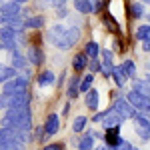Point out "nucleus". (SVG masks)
<instances>
[{
  "label": "nucleus",
  "mask_w": 150,
  "mask_h": 150,
  "mask_svg": "<svg viewBox=\"0 0 150 150\" xmlns=\"http://www.w3.org/2000/svg\"><path fill=\"white\" fill-rule=\"evenodd\" d=\"M146 18H148V24H150V14H148V16H146Z\"/></svg>",
  "instance_id": "46"
},
{
  "label": "nucleus",
  "mask_w": 150,
  "mask_h": 150,
  "mask_svg": "<svg viewBox=\"0 0 150 150\" xmlns=\"http://www.w3.org/2000/svg\"><path fill=\"white\" fill-rule=\"evenodd\" d=\"M42 150H64V146H62L60 142H50L46 146H42Z\"/></svg>",
  "instance_id": "35"
},
{
  "label": "nucleus",
  "mask_w": 150,
  "mask_h": 150,
  "mask_svg": "<svg viewBox=\"0 0 150 150\" xmlns=\"http://www.w3.org/2000/svg\"><path fill=\"white\" fill-rule=\"evenodd\" d=\"M142 50H144V52H150V40L142 42Z\"/></svg>",
  "instance_id": "41"
},
{
  "label": "nucleus",
  "mask_w": 150,
  "mask_h": 150,
  "mask_svg": "<svg viewBox=\"0 0 150 150\" xmlns=\"http://www.w3.org/2000/svg\"><path fill=\"white\" fill-rule=\"evenodd\" d=\"M120 126H114V128H106L104 130V144L110 146V148H116L118 142H120Z\"/></svg>",
  "instance_id": "13"
},
{
  "label": "nucleus",
  "mask_w": 150,
  "mask_h": 150,
  "mask_svg": "<svg viewBox=\"0 0 150 150\" xmlns=\"http://www.w3.org/2000/svg\"><path fill=\"white\" fill-rule=\"evenodd\" d=\"M16 74H18V72H16V70L12 68L10 64H2V62H0V84L8 82L10 78H14Z\"/></svg>",
  "instance_id": "23"
},
{
  "label": "nucleus",
  "mask_w": 150,
  "mask_h": 150,
  "mask_svg": "<svg viewBox=\"0 0 150 150\" xmlns=\"http://www.w3.org/2000/svg\"><path fill=\"white\" fill-rule=\"evenodd\" d=\"M0 126H12L22 132H32V110L30 106H20V108H8L4 110V116L0 120Z\"/></svg>",
  "instance_id": "1"
},
{
  "label": "nucleus",
  "mask_w": 150,
  "mask_h": 150,
  "mask_svg": "<svg viewBox=\"0 0 150 150\" xmlns=\"http://www.w3.org/2000/svg\"><path fill=\"white\" fill-rule=\"evenodd\" d=\"M88 68H90V74H96V72H100V60L98 58H94L88 62Z\"/></svg>",
  "instance_id": "33"
},
{
  "label": "nucleus",
  "mask_w": 150,
  "mask_h": 150,
  "mask_svg": "<svg viewBox=\"0 0 150 150\" xmlns=\"http://www.w3.org/2000/svg\"><path fill=\"white\" fill-rule=\"evenodd\" d=\"M110 76L114 78V84L118 86V88H122V86L126 84V80H128L126 76L122 74V70H120V66H114V70H112V74H110Z\"/></svg>",
  "instance_id": "26"
},
{
  "label": "nucleus",
  "mask_w": 150,
  "mask_h": 150,
  "mask_svg": "<svg viewBox=\"0 0 150 150\" xmlns=\"http://www.w3.org/2000/svg\"><path fill=\"white\" fill-rule=\"evenodd\" d=\"M8 62H10V66L16 70L18 74H26L28 78L32 76V74H30V70H28L30 64H28V60H26V54H24L20 48H14V50L8 52Z\"/></svg>",
  "instance_id": "5"
},
{
  "label": "nucleus",
  "mask_w": 150,
  "mask_h": 150,
  "mask_svg": "<svg viewBox=\"0 0 150 150\" xmlns=\"http://www.w3.org/2000/svg\"><path fill=\"white\" fill-rule=\"evenodd\" d=\"M72 4H74V10L78 14H92L90 0H72Z\"/></svg>",
  "instance_id": "24"
},
{
  "label": "nucleus",
  "mask_w": 150,
  "mask_h": 150,
  "mask_svg": "<svg viewBox=\"0 0 150 150\" xmlns=\"http://www.w3.org/2000/svg\"><path fill=\"white\" fill-rule=\"evenodd\" d=\"M66 32H68L70 46H74V44L80 40V28H78V26H68V28H66Z\"/></svg>",
  "instance_id": "29"
},
{
  "label": "nucleus",
  "mask_w": 150,
  "mask_h": 150,
  "mask_svg": "<svg viewBox=\"0 0 150 150\" xmlns=\"http://www.w3.org/2000/svg\"><path fill=\"white\" fill-rule=\"evenodd\" d=\"M104 116H106V110H104V112H98V114H94L92 116V122H102Z\"/></svg>",
  "instance_id": "39"
},
{
  "label": "nucleus",
  "mask_w": 150,
  "mask_h": 150,
  "mask_svg": "<svg viewBox=\"0 0 150 150\" xmlns=\"http://www.w3.org/2000/svg\"><path fill=\"white\" fill-rule=\"evenodd\" d=\"M100 56H102V60H100V72H102L104 76H110L112 70H114V62H112L114 52L104 48V50H100Z\"/></svg>",
  "instance_id": "10"
},
{
  "label": "nucleus",
  "mask_w": 150,
  "mask_h": 150,
  "mask_svg": "<svg viewBox=\"0 0 150 150\" xmlns=\"http://www.w3.org/2000/svg\"><path fill=\"white\" fill-rule=\"evenodd\" d=\"M42 128H44V132H46V138L56 136L58 132H60V116H58V112H50V114L46 116Z\"/></svg>",
  "instance_id": "9"
},
{
  "label": "nucleus",
  "mask_w": 150,
  "mask_h": 150,
  "mask_svg": "<svg viewBox=\"0 0 150 150\" xmlns=\"http://www.w3.org/2000/svg\"><path fill=\"white\" fill-rule=\"evenodd\" d=\"M46 4H48V0H46Z\"/></svg>",
  "instance_id": "47"
},
{
  "label": "nucleus",
  "mask_w": 150,
  "mask_h": 150,
  "mask_svg": "<svg viewBox=\"0 0 150 150\" xmlns=\"http://www.w3.org/2000/svg\"><path fill=\"white\" fill-rule=\"evenodd\" d=\"M102 20H104V24H108V26H110V28H112L114 32H116V30H118V24H116L114 20H112V18L108 16V14H104V18H102Z\"/></svg>",
  "instance_id": "36"
},
{
  "label": "nucleus",
  "mask_w": 150,
  "mask_h": 150,
  "mask_svg": "<svg viewBox=\"0 0 150 150\" xmlns=\"http://www.w3.org/2000/svg\"><path fill=\"white\" fill-rule=\"evenodd\" d=\"M26 60H28V64L30 66H34V68H38V66H42L44 64V50H42V46H38V44H28V48H26Z\"/></svg>",
  "instance_id": "7"
},
{
  "label": "nucleus",
  "mask_w": 150,
  "mask_h": 150,
  "mask_svg": "<svg viewBox=\"0 0 150 150\" xmlns=\"http://www.w3.org/2000/svg\"><path fill=\"white\" fill-rule=\"evenodd\" d=\"M88 62H90V60H88V56H86L84 52H76L70 66H72V70H74L76 74H80V72H84V70L88 68Z\"/></svg>",
  "instance_id": "14"
},
{
  "label": "nucleus",
  "mask_w": 150,
  "mask_h": 150,
  "mask_svg": "<svg viewBox=\"0 0 150 150\" xmlns=\"http://www.w3.org/2000/svg\"><path fill=\"white\" fill-rule=\"evenodd\" d=\"M120 124H122L120 116L116 114L112 108H108L106 110V116H104V120H102V128L106 130V128H114V126H120Z\"/></svg>",
  "instance_id": "18"
},
{
  "label": "nucleus",
  "mask_w": 150,
  "mask_h": 150,
  "mask_svg": "<svg viewBox=\"0 0 150 150\" xmlns=\"http://www.w3.org/2000/svg\"><path fill=\"white\" fill-rule=\"evenodd\" d=\"M68 112H70V102H66L64 108H62V114H68Z\"/></svg>",
  "instance_id": "42"
},
{
  "label": "nucleus",
  "mask_w": 150,
  "mask_h": 150,
  "mask_svg": "<svg viewBox=\"0 0 150 150\" xmlns=\"http://www.w3.org/2000/svg\"><path fill=\"white\" fill-rule=\"evenodd\" d=\"M44 14H32V16H24V30H42L44 28Z\"/></svg>",
  "instance_id": "12"
},
{
  "label": "nucleus",
  "mask_w": 150,
  "mask_h": 150,
  "mask_svg": "<svg viewBox=\"0 0 150 150\" xmlns=\"http://www.w3.org/2000/svg\"><path fill=\"white\" fill-rule=\"evenodd\" d=\"M0 150H4V140L0 138Z\"/></svg>",
  "instance_id": "44"
},
{
  "label": "nucleus",
  "mask_w": 150,
  "mask_h": 150,
  "mask_svg": "<svg viewBox=\"0 0 150 150\" xmlns=\"http://www.w3.org/2000/svg\"><path fill=\"white\" fill-rule=\"evenodd\" d=\"M92 82H94V74H86L84 78H80V94H84V92H88L90 88H92Z\"/></svg>",
  "instance_id": "30"
},
{
  "label": "nucleus",
  "mask_w": 150,
  "mask_h": 150,
  "mask_svg": "<svg viewBox=\"0 0 150 150\" xmlns=\"http://www.w3.org/2000/svg\"><path fill=\"white\" fill-rule=\"evenodd\" d=\"M62 4H66V0H48V6H52V8H58Z\"/></svg>",
  "instance_id": "38"
},
{
  "label": "nucleus",
  "mask_w": 150,
  "mask_h": 150,
  "mask_svg": "<svg viewBox=\"0 0 150 150\" xmlns=\"http://www.w3.org/2000/svg\"><path fill=\"white\" fill-rule=\"evenodd\" d=\"M120 70H122V74H124L126 78H134V76H136V64H134L132 60H124V62L120 64Z\"/></svg>",
  "instance_id": "25"
},
{
  "label": "nucleus",
  "mask_w": 150,
  "mask_h": 150,
  "mask_svg": "<svg viewBox=\"0 0 150 150\" xmlns=\"http://www.w3.org/2000/svg\"><path fill=\"white\" fill-rule=\"evenodd\" d=\"M36 84H38L40 88L54 86V84H56V76H54V72H52V70H42V72H38V76H36Z\"/></svg>",
  "instance_id": "15"
},
{
  "label": "nucleus",
  "mask_w": 150,
  "mask_h": 150,
  "mask_svg": "<svg viewBox=\"0 0 150 150\" xmlns=\"http://www.w3.org/2000/svg\"><path fill=\"white\" fill-rule=\"evenodd\" d=\"M132 90L150 100V84L146 82V78H144V80H132Z\"/></svg>",
  "instance_id": "20"
},
{
  "label": "nucleus",
  "mask_w": 150,
  "mask_h": 150,
  "mask_svg": "<svg viewBox=\"0 0 150 150\" xmlns=\"http://www.w3.org/2000/svg\"><path fill=\"white\" fill-rule=\"evenodd\" d=\"M114 150H138V148H134V146H132V144H130V142H128V140H120V142H118V146H116Z\"/></svg>",
  "instance_id": "32"
},
{
  "label": "nucleus",
  "mask_w": 150,
  "mask_h": 150,
  "mask_svg": "<svg viewBox=\"0 0 150 150\" xmlns=\"http://www.w3.org/2000/svg\"><path fill=\"white\" fill-rule=\"evenodd\" d=\"M132 120H134V132L138 134V138L150 140V120H148V118L136 114Z\"/></svg>",
  "instance_id": "8"
},
{
  "label": "nucleus",
  "mask_w": 150,
  "mask_h": 150,
  "mask_svg": "<svg viewBox=\"0 0 150 150\" xmlns=\"http://www.w3.org/2000/svg\"><path fill=\"white\" fill-rule=\"evenodd\" d=\"M110 108L120 116V120H122V122H124V120H132V118L136 116V110H134V108H132V104L126 100V96H118V98H114V102H112Z\"/></svg>",
  "instance_id": "6"
},
{
  "label": "nucleus",
  "mask_w": 150,
  "mask_h": 150,
  "mask_svg": "<svg viewBox=\"0 0 150 150\" xmlns=\"http://www.w3.org/2000/svg\"><path fill=\"white\" fill-rule=\"evenodd\" d=\"M104 2H106V0H90V6H92V14H98V12H102Z\"/></svg>",
  "instance_id": "31"
},
{
  "label": "nucleus",
  "mask_w": 150,
  "mask_h": 150,
  "mask_svg": "<svg viewBox=\"0 0 150 150\" xmlns=\"http://www.w3.org/2000/svg\"><path fill=\"white\" fill-rule=\"evenodd\" d=\"M56 16H58V18H66V16H68V8H66V4H62V6H58V8H56Z\"/></svg>",
  "instance_id": "34"
},
{
  "label": "nucleus",
  "mask_w": 150,
  "mask_h": 150,
  "mask_svg": "<svg viewBox=\"0 0 150 150\" xmlns=\"http://www.w3.org/2000/svg\"><path fill=\"white\" fill-rule=\"evenodd\" d=\"M14 2H18V4H20V6H24V4H28V2H30V0H14Z\"/></svg>",
  "instance_id": "43"
},
{
  "label": "nucleus",
  "mask_w": 150,
  "mask_h": 150,
  "mask_svg": "<svg viewBox=\"0 0 150 150\" xmlns=\"http://www.w3.org/2000/svg\"><path fill=\"white\" fill-rule=\"evenodd\" d=\"M86 124H88V118H86V116H74V120H72V130H74V132H84Z\"/></svg>",
  "instance_id": "28"
},
{
  "label": "nucleus",
  "mask_w": 150,
  "mask_h": 150,
  "mask_svg": "<svg viewBox=\"0 0 150 150\" xmlns=\"http://www.w3.org/2000/svg\"><path fill=\"white\" fill-rule=\"evenodd\" d=\"M140 2H142V4H150V0H140Z\"/></svg>",
  "instance_id": "45"
},
{
  "label": "nucleus",
  "mask_w": 150,
  "mask_h": 150,
  "mask_svg": "<svg viewBox=\"0 0 150 150\" xmlns=\"http://www.w3.org/2000/svg\"><path fill=\"white\" fill-rule=\"evenodd\" d=\"M92 150H114V148H110V146H106V144H100V146H94Z\"/></svg>",
  "instance_id": "40"
},
{
  "label": "nucleus",
  "mask_w": 150,
  "mask_h": 150,
  "mask_svg": "<svg viewBox=\"0 0 150 150\" xmlns=\"http://www.w3.org/2000/svg\"><path fill=\"white\" fill-rule=\"evenodd\" d=\"M94 140H96L94 132H84L80 142H78V150H92L94 148Z\"/></svg>",
  "instance_id": "21"
},
{
  "label": "nucleus",
  "mask_w": 150,
  "mask_h": 150,
  "mask_svg": "<svg viewBox=\"0 0 150 150\" xmlns=\"http://www.w3.org/2000/svg\"><path fill=\"white\" fill-rule=\"evenodd\" d=\"M28 88H30V78L26 74H16L14 78H10L8 82L2 84V92H6V94L28 92Z\"/></svg>",
  "instance_id": "4"
},
{
  "label": "nucleus",
  "mask_w": 150,
  "mask_h": 150,
  "mask_svg": "<svg viewBox=\"0 0 150 150\" xmlns=\"http://www.w3.org/2000/svg\"><path fill=\"white\" fill-rule=\"evenodd\" d=\"M22 10L24 6H20L14 0H2L0 2V14H4V16H18V14H22Z\"/></svg>",
  "instance_id": "11"
},
{
  "label": "nucleus",
  "mask_w": 150,
  "mask_h": 150,
  "mask_svg": "<svg viewBox=\"0 0 150 150\" xmlns=\"http://www.w3.org/2000/svg\"><path fill=\"white\" fill-rule=\"evenodd\" d=\"M34 130H36V140H44V138H46V132H44V128H42V126L34 128Z\"/></svg>",
  "instance_id": "37"
},
{
  "label": "nucleus",
  "mask_w": 150,
  "mask_h": 150,
  "mask_svg": "<svg viewBox=\"0 0 150 150\" xmlns=\"http://www.w3.org/2000/svg\"><path fill=\"white\" fill-rule=\"evenodd\" d=\"M136 38H138L140 42L150 40V24H140L138 28H136Z\"/></svg>",
  "instance_id": "27"
},
{
  "label": "nucleus",
  "mask_w": 150,
  "mask_h": 150,
  "mask_svg": "<svg viewBox=\"0 0 150 150\" xmlns=\"http://www.w3.org/2000/svg\"><path fill=\"white\" fill-rule=\"evenodd\" d=\"M66 2H68V0H66Z\"/></svg>",
  "instance_id": "48"
},
{
  "label": "nucleus",
  "mask_w": 150,
  "mask_h": 150,
  "mask_svg": "<svg viewBox=\"0 0 150 150\" xmlns=\"http://www.w3.org/2000/svg\"><path fill=\"white\" fill-rule=\"evenodd\" d=\"M78 94H80V78L72 76L68 80V86H66V98L74 100V98H78Z\"/></svg>",
  "instance_id": "17"
},
{
  "label": "nucleus",
  "mask_w": 150,
  "mask_h": 150,
  "mask_svg": "<svg viewBox=\"0 0 150 150\" xmlns=\"http://www.w3.org/2000/svg\"><path fill=\"white\" fill-rule=\"evenodd\" d=\"M32 102V94L20 92V94H0V110H8V108H20V106H30Z\"/></svg>",
  "instance_id": "2"
},
{
  "label": "nucleus",
  "mask_w": 150,
  "mask_h": 150,
  "mask_svg": "<svg viewBox=\"0 0 150 150\" xmlns=\"http://www.w3.org/2000/svg\"><path fill=\"white\" fill-rule=\"evenodd\" d=\"M86 56H88V60H94V58L100 56V46L94 42V40H88L86 44H84V50H82Z\"/></svg>",
  "instance_id": "22"
},
{
  "label": "nucleus",
  "mask_w": 150,
  "mask_h": 150,
  "mask_svg": "<svg viewBox=\"0 0 150 150\" xmlns=\"http://www.w3.org/2000/svg\"><path fill=\"white\" fill-rule=\"evenodd\" d=\"M128 16H130V18H144V16H146V12H144V4H142L140 0L130 2V6H128Z\"/></svg>",
  "instance_id": "19"
},
{
  "label": "nucleus",
  "mask_w": 150,
  "mask_h": 150,
  "mask_svg": "<svg viewBox=\"0 0 150 150\" xmlns=\"http://www.w3.org/2000/svg\"><path fill=\"white\" fill-rule=\"evenodd\" d=\"M84 104H86V108H90V110H98V104H100V94L96 88H90L88 92H84Z\"/></svg>",
  "instance_id": "16"
},
{
  "label": "nucleus",
  "mask_w": 150,
  "mask_h": 150,
  "mask_svg": "<svg viewBox=\"0 0 150 150\" xmlns=\"http://www.w3.org/2000/svg\"><path fill=\"white\" fill-rule=\"evenodd\" d=\"M48 40L54 44L56 48L60 50H70V42H68V32H66V26H62V24H52L50 28H48Z\"/></svg>",
  "instance_id": "3"
}]
</instances>
